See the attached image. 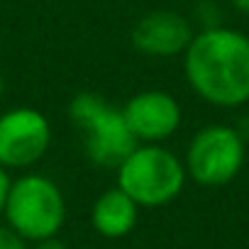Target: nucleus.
<instances>
[{
	"mask_svg": "<svg viewBox=\"0 0 249 249\" xmlns=\"http://www.w3.org/2000/svg\"><path fill=\"white\" fill-rule=\"evenodd\" d=\"M10 174L5 166H0V215L5 210V198H8V191H10Z\"/></svg>",
	"mask_w": 249,
	"mask_h": 249,
	"instance_id": "nucleus-11",
	"label": "nucleus"
},
{
	"mask_svg": "<svg viewBox=\"0 0 249 249\" xmlns=\"http://www.w3.org/2000/svg\"><path fill=\"white\" fill-rule=\"evenodd\" d=\"M230 3L234 5V10H239V13L249 15V0H230Z\"/></svg>",
	"mask_w": 249,
	"mask_h": 249,
	"instance_id": "nucleus-13",
	"label": "nucleus"
},
{
	"mask_svg": "<svg viewBox=\"0 0 249 249\" xmlns=\"http://www.w3.org/2000/svg\"><path fill=\"white\" fill-rule=\"evenodd\" d=\"M117 186L140 208H161L176 200L186 186V166L161 144H137L115 169Z\"/></svg>",
	"mask_w": 249,
	"mask_h": 249,
	"instance_id": "nucleus-3",
	"label": "nucleus"
},
{
	"mask_svg": "<svg viewBox=\"0 0 249 249\" xmlns=\"http://www.w3.org/2000/svg\"><path fill=\"white\" fill-rule=\"evenodd\" d=\"M140 217V205L124 193L120 186L103 191L93 208H90V225L98 234L107 239H120L127 237Z\"/></svg>",
	"mask_w": 249,
	"mask_h": 249,
	"instance_id": "nucleus-9",
	"label": "nucleus"
},
{
	"mask_svg": "<svg viewBox=\"0 0 249 249\" xmlns=\"http://www.w3.org/2000/svg\"><path fill=\"white\" fill-rule=\"evenodd\" d=\"M32 249H69L61 239H56V237H49V239H39V242H35V247Z\"/></svg>",
	"mask_w": 249,
	"mask_h": 249,
	"instance_id": "nucleus-12",
	"label": "nucleus"
},
{
	"mask_svg": "<svg viewBox=\"0 0 249 249\" xmlns=\"http://www.w3.org/2000/svg\"><path fill=\"white\" fill-rule=\"evenodd\" d=\"M52 147V122L37 107H13L0 115V166L30 169Z\"/></svg>",
	"mask_w": 249,
	"mask_h": 249,
	"instance_id": "nucleus-6",
	"label": "nucleus"
},
{
	"mask_svg": "<svg viewBox=\"0 0 249 249\" xmlns=\"http://www.w3.org/2000/svg\"><path fill=\"white\" fill-rule=\"evenodd\" d=\"M130 132L140 144H161L181 127V105L166 90H142L122 105Z\"/></svg>",
	"mask_w": 249,
	"mask_h": 249,
	"instance_id": "nucleus-7",
	"label": "nucleus"
},
{
	"mask_svg": "<svg viewBox=\"0 0 249 249\" xmlns=\"http://www.w3.org/2000/svg\"><path fill=\"white\" fill-rule=\"evenodd\" d=\"M244 140L230 124H208L188 142L183 166L191 181L205 188H220L237 178L244 166Z\"/></svg>",
	"mask_w": 249,
	"mask_h": 249,
	"instance_id": "nucleus-5",
	"label": "nucleus"
},
{
	"mask_svg": "<svg viewBox=\"0 0 249 249\" xmlns=\"http://www.w3.org/2000/svg\"><path fill=\"white\" fill-rule=\"evenodd\" d=\"M3 93H5V81H3V71H0V100H3Z\"/></svg>",
	"mask_w": 249,
	"mask_h": 249,
	"instance_id": "nucleus-14",
	"label": "nucleus"
},
{
	"mask_svg": "<svg viewBox=\"0 0 249 249\" xmlns=\"http://www.w3.org/2000/svg\"><path fill=\"white\" fill-rule=\"evenodd\" d=\"M0 249H30V247H27V239L5 222L0 225Z\"/></svg>",
	"mask_w": 249,
	"mask_h": 249,
	"instance_id": "nucleus-10",
	"label": "nucleus"
},
{
	"mask_svg": "<svg viewBox=\"0 0 249 249\" xmlns=\"http://www.w3.org/2000/svg\"><path fill=\"white\" fill-rule=\"evenodd\" d=\"M130 39L132 47L149 59H171L188 49L193 27L176 10H152L135 25Z\"/></svg>",
	"mask_w": 249,
	"mask_h": 249,
	"instance_id": "nucleus-8",
	"label": "nucleus"
},
{
	"mask_svg": "<svg viewBox=\"0 0 249 249\" xmlns=\"http://www.w3.org/2000/svg\"><path fill=\"white\" fill-rule=\"evenodd\" d=\"M69 122L76 130L83 154L93 166L117 169L140 142L124 122L122 107L112 105L100 93H76L66 107Z\"/></svg>",
	"mask_w": 249,
	"mask_h": 249,
	"instance_id": "nucleus-2",
	"label": "nucleus"
},
{
	"mask_svg": "<svg viewBox=\"0 0 249 249\" xmlns=\"http://www.w3.org/2000/svg\"><path fill=\"white\" fill-rule=\"evenodd\" d=\"M183 73L191 90L215 107L249 103V37L230 27L193 35L183 52Z\"/></svg>",
	"mask_w": 249,
	"mask_h": 249,
	"instance_id": "nucleus-1",
	"label": "nucleus"
},
{
	"mask_svg": "<svg viewBox=\"0 0 249 249\" xmlns=\"http://www.w3.org/2000/svg\"><path fill=\"white\" fill-rule=\"evenodd\" d=\"M5 222L27 242L56 237L66 222V200L61 188L42 174H22L10 181L5 198Z\"/></svg>",
	"mask_w": 249,
	"mask_h": 249,
	"instance_id": "nucleus-4",
	"label": "nucleus"
}]
</instances>
